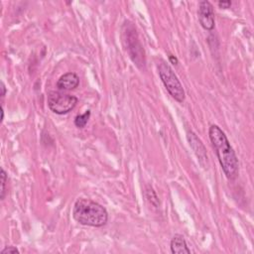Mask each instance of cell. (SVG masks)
<instances>
[{
    "mask_svg": "<svg viewBox=\"0 0 254 254\" xmlns=\"http://www.w3.org/2000/svg\"><path fill=\"white\" fill-rule=\"evenodd\" d=\"M6 183H7V173L2 168L1 169V192H0V199L3 201L6 196Z\"/></svg>",
    "mask_w": 254,
    "mask_h": 254,
    "instance_id": "12",
    "label": "cell"
},
{
    "mask_svg": "<svg viewBox=\"0 0 254 254\" xmlns=\"http://www.w3.org/2000/svg\"><path fill=\"white\" fill-rule=\"evenodd\" d=\"M4 119V111H3V106L1 107V121H3Z\"/></svg>",
    "mask_w": 254,
    "mask_h": 254,
    "instance_id": "17",
    "label": "cell"
},
{
    "mask_svg": "<svg viewBox=\"0 0 254 254\" xmlns=\"http://www.w3.org/2000/svg\"><path fill=\"white\" fill-rule=\"evenodd\" d=\"M6 94V88H5V85L3 83H1V97L4 98Z\"/></svg>",
    "mask_w": 254,
    "mask_h": 254,
    "instance_id": "16",
    "label": "cell"
},
{
    "mask_svg": "<svg viewBox=\"0 0 254 254\" xmlns=\"http://www.w3.org/2000/svg\"><path fill=\"white\" fill-rule=\"evenodd\" d=\"M169 61H170V63H171L172 65H174V66H177V65L179 64L178 59H177L175 56H173V55H170V56H169Z\"/></svg>",
    "mask_w": 254,
    "mask_h": 254,
    "instance_id": "15",
    "label": "cell"
},
{
    "mask_svg": "<svg viewBox=\"0 0 254 254\" xmlns=\"http://www.w3.org/2000/svg\"><path fill=\"white\" fill-rule=\"evenodd\" d=\"M198 16L200 24L205 30L211 31L214 29L215 23L213 6L209 1H208V0H204V1H201L199 3Z\"/></svg>",
    "mask_w": 254,
    "mask_h": 254,
    "instance_id": "6",
    "label": "cell"
},
{
    "mask_svg": "<svg viewBox=\"0 0 254 254\" xmlns=\"http://www.w3.org/2000/svg\"><path fill=\"white\" fill-rule=\"evenodd\" d=\"M145 197H146L147 201L155 208H158L160 206V201L158 199L157 194L155 193V191L153 190V188L151 186H146L145 188Z\"/></svg>",
    "mask_w": 254,
    "mask_h": 254,
    "instance_id": "10",
    "label": "cell"
},
{
    "mask_svg": "<svg viewBox=\"0 0 254 254\" xmlns=\"http://www.w3.org/2000/svg\"><path fill=\"white\" fill-rule=\"evenodd\" d=\"M72 216L79 224L92 228L104 227L108 221L106 208L89 199H80L76 202Z\"/></svg>",
    "mask_w": 254,
    "mask_h": 254,
    "instance_id": "2",
    "label": "cell"
},
{
    "mask_svg": "<svg viewBox=\"0 0 254 254\" xmlns=\"http://www.w3.org/2000/svg\"><path fill=\"white\" fill-rule=\"evenodd\" d=\"M217 5H219L220 8H223V9H228L231 6V1H230V0H226V1H224V0H222V1H219L217 2Z\"/></svg>",
    "mask_w": 254,
    "mask_h": 254,
    "instance_id": "14",
    "label": "cell"
},
{
    "mask_svg": "<svg viewBox=\"0 0 254 254\" xmlns=\"http://www.w3.org/2000/svg\"><path fill=\"white\" fill-rule=\"evenodd\" d=\"M123 44L132 62L140 69H144L146 66L145 52L140 43L138 34L134 24L130 21H125L122 27Z\"/></svg>",
    "mask_w": 254,
    "mask_h": 254,
    "instance_id": "3",
    "label": "cell"
},
{
    "mask_svg": "<svg viewBox=\"0 0 254 254\" xmlns=\"http://www.w3.org/2000/svg\"><path fill=\"white\" fill-rule=\"evenodd\" d=\"M208 136L225 175L229 180H234L238 176L239 164L226 133L220 126L212 124L209 127Z\"/></svg>",
    "mask_w": 254,
    "mask_h": 254,
    "instance_id": "1",
    "label": "cell"
},
{
    "mask_svg": "<svg viewBox=\"0 0 254 254\" xmlns=\"http://www.w3.org/2000/svg\"><path fill=\"white\" fill-rule=\"evenodd\" d=\"M158 72L163 85L167 89L170 95L178 102H183L186 97L185 91L173 69L166 62L161 61L158 65Z\"/></svg>",
    "mask_w": 254,
    "mask_h": 254,
    "instance_id": "4",
    "label": "cell"
},
{
    "mask_svg": "<svg viewBox=\"0 0 254 254\" xmlns=\"http://www.w3.org/2000/svg\"><path fill=\"white\" fill-rule=\"evenodd\" d=\"M7 253H19V250L15 246H7L2 251L1 254H7Z\"/></svg>",
    "mask_w": 254,
    "mask_h": 254,
    "instance_id": "13",
    "label": "cell"
},
{
    "mask_svg": "<svg viewBox=\"0 0 254 254\" xmlns=\"http://www.w3.org/2000/svg\"><path fill=\"white\" fill-rule=\"evenodd\" d=\"M188 140L190 142V146L193 148L201 164L203 165V161H208V155L202 141L197 137V135L193 131L188 132Z\"/></svg>",
    "mask_w": 254,
    "mask_h": 254,
    "instance_id": "8",
    "label": "cell"
},
{
    "mask_svg": "<svg viewBox=\"0 0 254 254\" xmlns=\"http://www.w3.org/2000/svg\"><path fill=\"white\" fill-rule=\"evenodd\" d=\"M50 111L56 115H64L70 113L79 102L78 97L60 92H50L47 95Z\"/></svg>",
    "mask_w": 254,
    "mask_h": 254,
    "instance_id": "5",
    "label": "cell"
},
{
    "mask_svg": "<svg viewBox=\"0 0 254 254\" xmlns=\"http://www.w3.org/2000/svg\"><path fill=\"white\" fill-rule=\"evenodd\" d=\"M91 111H87L84 115H78L76 118H75V125L78 127V128H84L86 127L90 117H91Z\"/></svg>",
    "mask_w": 254,
    "mask_h": 254,
    "instance_id": "11",
    "label": "cell"
},
{
    "mask_svg": "<svg viewBox=\"0 0 254 254\" xmlns=\"http://www.w3.org/2000/svg\"><path fill=\"white\" fill-rule=\"evenodd\" d=\"M80 85V78L75 72H67L63 75L57 82V88L60 91L75 90Z\"/></svg>",
    "mask_w": 254,
    "mask_h": 254,
    "instance_id": "7",
    "label": "cell"
},
{
    "mask_svg": "<svg viewBox=\"0 0 254 254\" xmlns=\"http://www.w3.org/2000/svg\"><path fill=\"white\" fill-rule=\"evenodd\" d=\"M171 252L173 254H190L191 250L183 235L175 234L171 240Z\"/></svg>",
    "mask_w": 254,
    "mask_h": 254,
    "instance_id": "9",
    "label": "cell"
}]
</instances>
